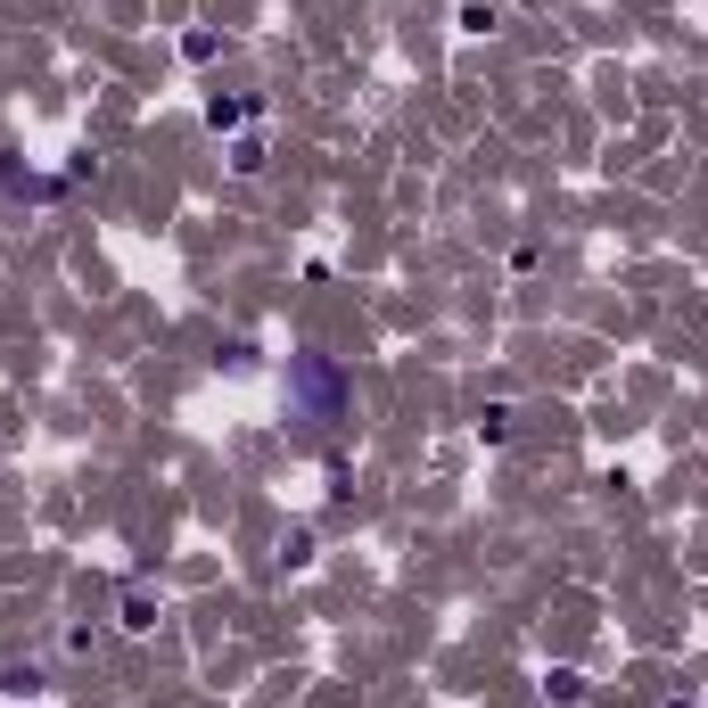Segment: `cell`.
<instances>
[{
	"mask_svg": "<svg viewBox=\"0 0 708 708\" xmlns=\"http://www.w3.org/2000/svg\"><path fill=\"white\" fill-rule=\"evenodd\" d=\"M289 388H297V404L314 412V420H338V395H346L338 363H321V354H289Z\"/></svg>",
	"mask_w": 708,
	"mask_h": 708,
	"instance_id": "obj_1",
	"label": "cell"
},
{
	"mask_svg": "<svg viewBox=\"0 0 708 708\" xmlns=\"http://www.w3.org/2000/svg\"><path fill=\"white\" fill-rule=\"evenodd\" d=\"M544 700L577 708V700H585V675H577V668H552V675H544Z\"/></svg>",
	"mask_w": 708,
	"mask_h": 708,
	"instance_id": "obj_2",
	"label": "cell"
},
{
	"mask_svg": "<svg viewBox=\"0 0 708 708\" xmlns=\"http://www.w3.org/2000/svg\"><path fill=\"white\" fill-rule=\"evenodd\" d=\"M240 115H256V99H215V108H206V124L223 132V124H240Z\"/></svg>",
	"mask_w": 708,
	"mask_h": 708,
	"instance_id": "obj_3",
	"label": "cell"
},
{
	"mask_svg": "<svg viewBox=\"0 0 708 708\" xmlns=\"http://www.w3.org/2000/svg\"><path fill=\"white\" fill-rule=\"evenodd\" d=\"M0 684H9V692H41V684H50V675H41V668H34V659H17V668L0 675Z\"/></svg>",
	"mask_w": 708,
	"mask_h": 708,
	"instance_id": "obj_4",
	"label": "cell"
},
{
	"mask_svg": "<svg viewBox=\"0 0 708 708\" xmlns=\"http://www.w3.org/2000/svg\"><path fill=\"white\" fill-rule=\"evenodd\" d=\"M675 708H700V700H675Z\"/></svg>",
	"mask_w": 708,
	"mask_h": 708,
	"instance_id": "obj_5",
	"label": "cell"
}]
</instances>
